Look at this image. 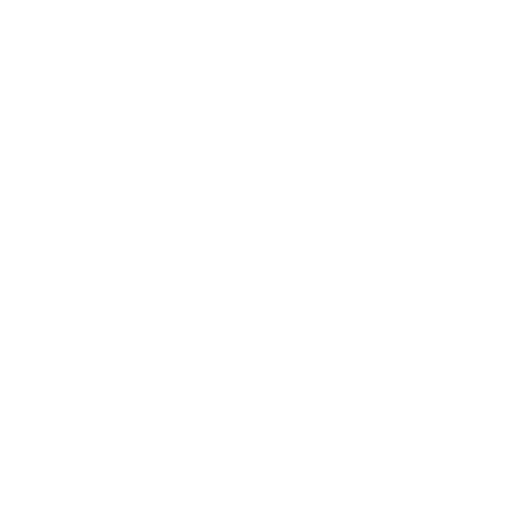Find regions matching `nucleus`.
I'll return each instance as SVG.
<instances>
[]
</instances>
